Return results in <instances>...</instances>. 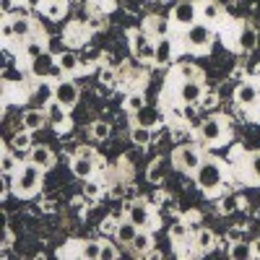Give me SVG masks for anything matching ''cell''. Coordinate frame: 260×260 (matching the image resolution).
<instances>
[{
	"mask_svg": "<svg viewBox=\"0 0 260 260\" xmlns=\"http://www.w3.org/2000/svg\"><path fill=\"white\" fill-rule=\"evenodd\" d=\"M195 182L203 192H216L221 185H224V169L216 159H203V164L195 169Z\"/></svg>",
	"mask_w": 260,
	"mask_h": 260,
	"instance_id": "cell-1",
	"label": "cell"
},
{
	"mask_svg": "<svg viewBox=\"0 0 260 260\" xmlns=\"http://www.w3.org/2000/svg\"><path fill=\"white\" fill-rule=\"evenodd\" d=\"M42 172L45 169H39L37 164L26 161L24 167H21L16 172V177H13V190L16 195H21V198H29V195H34L42 185Z\"/></svg>",
	"mask_w": 260,
	"mask_h": 260,
	"instance_id": "cell-2",
	"label": "cell"
},
{
	"mask_svg": "<svg viewBox=\"0 0 260 260\" xmlns=\"http://www.w3.org/2000/svg\"><path fill=\"white\" fill-rule=\"evenodd\" d=\"M211 26L208 24H203V21H195V24H190L187 26V31H185V45L190 47V50H195V52H201V50H208L211 47Z\"/></svg>",
	"mask_w": 260,
	"mask_h": 260,
	"instance_id": "cell-3",
	"label": "cell"
},
{
	"mask_svg": "<svg viewBox=\"0 0 260 260\" xmlns=\"http://www.w3.org/2000/svg\"><path fill=\"white\" fill-rule=\"evenodd\" d=\"M198 133H201V138H203V143H206V146H219V143L224 141V136H226L224 117L213 115V117L203 120V122H201V127H198Z\"/></svg>",
	"mask_w": 260,
	"mask_h": 260,
	"instance_id": "cell-4",
	"label": "cell"
},
{
	"mask_svg": "<svg viewBox=\"0 0 260 260\" xmlns=\"http://www.w3.org/2000/svg\"><path fill=\"white\" fill-rule=\"evenodd\" d=\"M71 169H73L76 177L89 180V177L94 175V169H96V156H94V151H91V148H78V154H76L73 161H71Z\"/></svg>",
	"mask_w": 260,
	"mask_h": 260,
	"instance_id": "cell-5",
	"label": "cell"
},
{
	"mask_svg": "<svg viewBox=\"0 0 260 260\" xmlns=\"http://www.w3.org/2000/svg\"><path fill=\"white\" fill-rule=\"evenodd\" d=\"M55 68H57V57L52 52H47V50L29 60V73L34 78H52Z\"/></svg>",
	"mask_w": 260,
	"mask_h": 260,
	"instance_id": "cell-6",
	"label": "cell"
},
{
	"mask_svg": "<svg viewBox=\"0 0 260 260\" xmlns=\"http://www.w3.org/2000/svg\"><path fill=\"white\" fill-rule=\"evenodd\" d=\"M175 164H177L180 172L195 175V169L203 164V159H201V154H198V148H187V146H182V148L175 151Z\"/></svg>",
	"mask_w": 260,
	"mask_h": 260,
	"instance_id": "cell-7",
	"label": "cell"
},
{
	"mask_svg": "<svg viewBox=\"0 0 260 260\" xmlns=\"http://www.w3.org/2000/svg\"><path fill=\"white\" fill-rule=\"evenodd\" d=\"M130 45L138 60H151L154 62V52H156V42H151V37L146 31H133L130 34Z\"/></svg>",
	"mask_w": 260,
	"mask_h": 260,
	"instance_id": "cell-8",
	"label": "cell"
},
{
	"mask_svg": "<svg viewBox=\"0 0 260 260\" xmlns=\"http://www.w3.org/2000/svg\"><path fill=\"white\" fill-rule=\"evenodd\" d=\"M78 96H81V91H78V83H73V81H68V78H60L57 83H55V99L62 104V107H76V102H78Z\"/></svg>",
	"mask_w": 260,
	"mask_h": 260,
	"instance_id": "cell-9",
	"label": "cell"
},
{
	"mask_svg": "<svg viewBox=\"0 0 260 260\" xmlns=\"http://www.w3.org/2000/svg\"><path fill=\"white\" fill-rule=\"evenodd\" d=\"M198 21V6L192 3V0H182V3L175 6V11H172V24H177V26H190Z\"/></svg>",
	"mask_w": 260,
	"mask_h": 260,
	"instance_id": "cell-10",
	"label": "cell"
},
{
	"mask_svg": "<svg viewBox=\"0 0 260 260\" xmlns=\"http://www.w3.org/2000/svg\"><path fill=\"white\" fill-rule=\"evenodd\" d=\"M203 99V83L198 78H185L180 83V102L182 104H201Z\"/></svg>",
	"mask_w": 260,
	"mask_h": 260,
	"instance_id": "cell-11",
	"label": "cell"
},
{
	"mask_svg": "<svg viewBox=\"0 0 260 260\" xmlns=\"http://www.w3.org/2000/svg\"><path fill=\"white\" fill-rule=\"evenodd\" d=\"M127 219L133 221L136 226L146 229V226L151 224V208H148V203H146V201H136L133 206L127 208Z\"/></svg>",
	"mask_w": 260,
	"mask_h": 260,
	"instance_id": "cell-12",
	"label": "cell"
},
{
	"mask_svg": "<svg viewBox=\"0 0 260 260\" xmlns=\"http://www.w3.org/2000/svg\"><path fill=\"white\" fill-rule=\"evenodd\" d=\"M257 96H260V89L255 83H250V81L240 83V86H237V91H234V99H237L240 107H252L257 102Z\"/></svg>",
	"mask_w": 260,
	"mask_h": 260,
	"instance_id": "cell-13",
	"label": "cell"
},
{
	"mask_svg": "<svg viewBox=\"0 0 260 260\" xmlns=\"http://www.w3.org/2000/svg\"><path fill=\"white\" fill-rule=\"evenodd\" d=\"M29 161L47 172V169L55 164V156H52V151H50L47 146H31V148H29Z\"/></svg>",
	"mask_w": 260,
	"mask_h": 260,
	"instance_id": "cell-14",
	"label": "cell"
},
{
	"mask_svg": "<svg viewBox=\"0 0 260 260\" xmlns=\"http://www.w3.org/2000/svg\"><path fill=\"white\" fill-rule=\"evenodd\" d=\"M11 18V24H13V34L16 39L21 42H29L31 34H34V24H31V18L29 16H8Z\"/></svg>",
	"mask_w": 260,
	"mask_h": 260,
	"instance_id": "cell-15",
	"label": "cell"
},
{
	"mask_svg": "<svg viewBox=\"0 0 260 260\" xmlns=\"http://www.w3.org/2000/svg\"><path fill=\"white\" fill-rule=\"evenodd\" d=\"M45 122H47V112L45 110H26L24 117H21V127L31 130V133H34V130H42Z\"/></svg>",
	"mask_w": 260,
	"mask_h": 260,
	"instance_id": "cell-16",
	"label": "cell"
},
{
	"mask_svg": "<svg viewBox=\"0 0 260 260\" xmlns=\"http://www.w3.org/2000/svg\"><path fill=\"white\" fill-rule=\"evenodd\" d=\"M141 232V226H136L133 221H120L117 226H115V240L120 242V245H133V240H136V234Z\"/></svg>",
	"mask_w": 260,
	"mask_h": 260,
	"instance_id": "cell-17",
	"label": "cell"
},
{
	"mask_svg": "<svg viewBox=\"0 0 260 260\" xmlns=\"http://www.w3.org/2000/svg\"><path fill=\"white\" fill-rule=\"evenodd\" d=\"M169 62H172V42H169V37H159L156 39V52H154V65L164 68Z\"/></svg>",
	"mask_w": 260,
	"mask_h": 260,
	"instance_id": "cell-18",
	"label": "cell"
},
{
	"mask_svg": "<svg viewBox=\"0 0 260 260\" xmlns=\"http://www.w3.org/2000/svg\"><path fill=\"white\" fill-rule=\"evenodd\" d=\"M45 112H47V120H50L57 130L65 127V112H68V107H62L57 99H52V102L45 107Z\"/></svg>",
	"mask_w": 260,
	"mask_h": 260,
	"instance_id": "cell-19",
	"label": "cell"
},
{
	"mask_svg": "<svg viewBox=\"0 0 260 260\" xmlns=\"http://www.w3.org/2000/svg\"><path fill=\"white\" fill-rule=\"evenodd\" d=\"M31 99H34V102H39L42 107H47V104L55 99V83H47L45 78H42V83H37V89H34Z\"/></svg>",
	"mask_w": 260,
	"mask_h": 260,
	"instance_id": "cell-20",
	"label": "cell"
},
{
	"mask_svg": "<svg viewBox=\"0 0 260 260\" xmlns=\"http://www.w3.org/2000/svg\"><path fill=\"white\" fill-rule=\"evenodd\" d=\"M198 8H201V18L206 21V24H213V21H219V18L224 16L221 6H219V3H213V0H203Z\"/></svg>",
	"mask_w": 260,
	"mask_h": 260,
	"instance_id": "cell-21",
	"label": "cell"
},
{
	"mask_svg": "<svg viewBox=\"0 0 260 260\" xmlns=\"http://www.w3.org/2000/svg\"><path fill=\"white\" fill-rule=\"evenodd\" d=\"M151 247H154V237H151L148 232H143V229L136 234L133 245H130V250H133L136 255H148V252H151Z\"/></svg>",
	"mask_w": 260,
	"mask_h": 260,
	"instance_id": "cell-22",
	"label": "cell"
},
{
	"mask_svg": "<svg viewBox=\"0 0 260 260\" xmlns=\"http://www.w3.org/2000/svg\"><path fill=\"white\" fill-rule=\"evenodd\" d=\"M229 257H234V260H247V257H255V255H252V245H250V242H245V240L232 242V245H229Z\"/></svg>",
	"mask_w": 260,
	"mask_h": 260,
	"instance_id": "cell-23",
	"label": "cell"
},
{
	"mask_svg": "<svg viewBox=\"0 0 260 260\" xmlns=\"http://www.w3.org/2000/svg\"><path fill=\"white\" fill-rule=\"evenodd\" d=\"M164 172H167V159H154L151 161V167H148V172H146V177H148V182H154V185H159L161 180H164Z\"/></svg>",
	"mask_w": 260,
	"mask_h": 260,
	"instance_id": "cell-24",
	"label": "cell"
},
{
	"mask_svg": "<svg viewBox=\"0 0 260 260\" xmlns=\"http://www.w3.org/2000/svg\"><path fill=\"white\" fill-rule=\"evenodd\" d=\"M161 120H159V112L151 110V107H143L141 112H136V125H143V127H156Z\"/></svg>",
	"mask_w": 260,
	"mask_h": 260,
	"instance_id": "cell-25",
	"label": "cell"
},
{
	"mask_svg": "<svg viewBox=\"0 0 260 260\" xmlns=\"http://www.w3.org/2000/svg\"><path fill=\"white\" fill-rule=\"evenodd\" d=\"M57 65L65 73H76L81 68V60H78L76 52H62V55H57Z\"/></svg>",
	"mask_w": 260,
	"mask_h": 260,
	"instance_id": "cell-26",
	"label": "cell"
},
{
	"mask_svg": "<svg viewBox=\"0 0 260 260\" xmlns=\"http://www.w3.org/2000/svg\"><path fill=\"white\" fill-rule=\"evenodd\" d=\"M169 237H172L175 245H182V242H187V237H190V226L185 221H175L169 226Z\"/></svg>",
	"mask_w": 260,
	"mask_h": 260,
	"instance_id": "cell-27",
	"label": "cell"
},
{
	"mask_svg": "<svg viewBox=\"0 0 260 260\" xmlns=\"http://www.w3.org/2000/svg\"><path fill=\"white\" fill-rule=\"evenodd\" d=\"M237 45H240V50H245V52H250V50H255V45H257V31L255 29H242L240 31V39H237Z\"/></svg>",
	"mask_w": 260,
	"mask_h": 260,
	"instance_id": "cell-28",
	"label": "cell"
},
{
	"mask_svg": "<svg viewBox=\"0 0 260 260\" xmlns=\"http://www.w3.org/2000/svg\"><path fill=\"white\" fill-rule=\"evenodd\" d=\"M130 141L136 146H148L151 143V127H143V125H136L130 130Z\"/></svg>",
	"mask_w": 260,
	"mask_h": 260,
	"instance_id": "cell-29",
	"label": "cell"
},
{
	"mask_svg": "<svg viewBox=\"0 0 260 260\" xmlns=\"http://www.w3.org/2000/svg\"><path fill=\"white\" fill-rule=\"evenodd\" d=\"M18 169H21V164L16 161V156L11 154V151H6V154H3V161H0V172H3L6 177H13Z\"/></svg>",
	"mask_w": 260,
	"mask_h": 260,
	"instance_id": "cell-30",
	"label": "cell"
},
{
	"mask_svg": "<svg viewBox=\"0 0 260 260\" xmlns=\"http://www.w3.org/2000/svg\"><path fill=\"white\" fill-rule=\"evenodd\" d=\"M213 242H216V237H213L208 229H201V232H198V237H195V245H198V250H201V252L211 250V247H213Z\"/></svg>",
	"mask_w": 260,
	"mask_h": 260,
	"instance_id": "cell-31",
	"label": "cell"
},
{
	"mask_svg": "<svg viewBox=\"0 0 260 260\" xmlns=\"http://www.w3.org/2000/svg\"><path fill=\"white\" fill-rule=\"evenodd\" d=\"M81 257L102 260V242H83V247H81Z\"/></svg>",
	"mask_w": 260,
	"mask_h": 260,
	"instance_id": "cell-32",
	"label": "cell"
},
{
	"mask_svg": "<svg viewBox=\"0 0 260 260\" xmlns=\"http://www.w3.org/2000/svg\"><path fill=\"white\" fill-rule=\"evenodd\" d=\"M45 13H47L52 21L62 18V16H65V0H50V3L45 6Z\"/></svg>",
	"mask_w": 260,
	"mask_h": 260,
	"instance_id": "cell-33",
	"label": "cell"
},
{
	"mask_svg": "<svg viewBox=\"0 0 260 260\" xmlns=\"http://www.w3.org/2000/svg\"><path fill=\"white\" fill-rule=\"evenodd\" d=\"M24 52H26V57L31 60V57H37V55H42L45 52V37H39V39H29L26 42V47H24Z\"/></svg>",
	"mask_w": 260,
	"mask_h": 260,
	"instance_id": "cell-34",
	"label": "cell"
},
{
	"mask_svg": "<svg viewBox=\"0 0 260 260\" xmlns=\"http://www.w3.org/2000/svg\"><path fill=\"white\" fill-rule=\"evenodd\" d=\"M110 133H112V127L107 125L104 120H99V122L91 125V136H94L96 141H107V138H110Z\"/></svg>",
	"mask_w": 260,
	"mask_h": 260,
	"instance_id": "cell-35",
	"label": "cell"
},
{
	"mask_svg": "<svg viewBox=\"0 0 260 260\" xmlns=\"http://www.w3.org/2000/svg\"><path fill=\"white\" fill-rule=\"evenodd\" d=\"M125 107H127V110L130 112H141L143 110V107H146V99H143V94H130L127 99H125Z\"/></svg>",
	"mask_w": 260,
	"mask_h": 260,
	"instance_id": "cell-36",
	"label": "cell"
},
{
	"mask_svg": "<svg viewBox=\"0 0 260 260\" xmlns=\"http://www.w3.org/2000/svg\"><path fill=\"white\" fill-rule=\"evenodd\" d=\"M247 172H250V177L260 185V151H257V154H252V156L247 159Z\"/></svg>",
	"mask_w": 260,
	"mask_h": 260,
	"instance_id": "cell-37",
	"label": "cell"
},
{
	"mask_svg": "<svg viewBox=\"0 0 260 260\" xmlns=\"http://www.w3.org/2000/svg\"><path fill=\"white\" fill-rule=\"evenodd\" d=\"M83 192H86V198H99L102 195V185L99 182H91V177L83 182Z\"/></svg>",
	"mask_w": 260,
	"mask_h": 260,
	"instance_id": "cell-38",
	"label": "cell"
},
{
	"mask_svg": "<svg viewBox=\"0 0 260 260\" xmlns=\"http://www.w3.org/2000/svg\"><path fill=\"white\" fill-rule=\"evenodd\" d=\"M167 31H169V18H167V16L154 18V34H156V37H167Z\"/></svg>",
	"mask_w": 260,
	"mask_h": 260,
	"instance_id": "cell-39",
	"label": "cell"
},
{
	"mask_svg": "<svg viewBox=\"0 0 260 260\" xmlns=\"http://www.w3.org/2000/svg\"><path fill=\"white\" fill-rule=\"evenodd\" d=\"M31 130H24V133H16V138H13V146L16 148H31Z\"/></svg>",
	"mask_w": 260,
	"mask_h": 260,
	"instance_id": "cell-40",
	"label": "cell"
},
{
	"mask_svg": "<svg viewBox=\"0 0 260 260\" xmlns=\"http://www.w3.org/2000/svg\"><path fill=\"white\" fill-rule=\"evenodd\" d=\"M120 252L115 250V245H110V242H102V260H115Z\"/></svg>",
	"mask_w": 260,
	"mask_h": 260,
	"instance_id": "cell-41",
	"label": "cell"
},
{
	"mask_svg": "<svg viewBox=\"0 0 260 260\" xmlns=\"http://www.w3.org/2000/svg\"><path fill=\"white\" fill-rule=\"evenodd\" d=\"M0 31H3V39H6V42H13V39H16V34H13V24H11V18H6V21H3V26H0Z\"/></svg>",
	"mask_w": 260,
	"mask_h": 260,
	"instance_id": "cell-42",
	"label": "cell"
},
{
	"mask_svg": "<svg viewBox=\"0 0 260 260\" xmlns=\"http://www.w3.org/2000/svg\"><path fill=\"white\" fill-rule=\"evenodd\" d=\"M240 203H242L240 198H226V201L221 203V211H224V213H232V211L240 208Z\"/></svg>",
	"mask_w": 260,
	"mask_h": 260,
	"instance_id": "cell-43",
	"label": "cell"
},
{
	"mask_svg": "<svg viewBox=\"0 0 260 260\" xmlns=\"http://www.w3.org/2000/svg\"><path fill=\"white\" fill-rule=\"evenodd\" d=\"M102 26H107V18H104V13H96L94 18H89V29H102Z\"/></svg>",
	"mask_w": 260,
	"mask_h": 260,
	"instance_id": "cell-44",
	"label": "cell"
},
{
	"mask_svg": "<svg viewBox=\"0 0 260 260\" xmlns=\"http://www.w3.org/2000/svg\"><path fill=\"white\" fill-rule=\"evenodd\" d=\"M99 78H102V83H115V71L112 68H102Z\"/></svg>",
	"mask_w": 260,
	"mask_h": 260,
	"instance_id": "cell-45",
	"label": "cell"
},
{
	"mask_svg": "<svg viewBox=\"0 0 260 260\" xmlns=\"http://www.w3.org/2000/svg\"><path fill=\"white\" fill-rule=\"evenodd\" d=\"M0 11H3L6 16H11V11H13V0H0Z\"/></svg>",
	"mask_w": 260,
	"mask_h": 260,
	"instance_id": "cell-46",
	"label": "cell"
},
{
	"mask_svg": "<svg viewBox=\"0 0 260 260\" xmlns=\"http://www.w3.org/2000/svg\"><path fill=\"white\" fill-rule=\"evenodd\" d=\"M24 6L29 11H37V8H42V0H24Z\"/></svg>",
	"mask_w": 260,
	"mask_h": 260,
	"instance_id": "cell-47",
	"label": "cell"
},
{
	"mask_svg": "<svg viewBox=\"0 0 260 260\" xmlns=\"http://www.w3.org/2000/svg\"><path fill=\"white\" fill-rule=\"evenodd\" d=\"M240 237H242V232H240V229H232V232H229V240H232V242H237Z\"/></svg>",
	"mask_w": 260,
	"mask_h": 260,
	"instance_id": "cell-48",
	"label": "cell"
},
{
	"mask_svg": "<svg viewBox=\"0 0 260 260\" xmlns=\"http://www.w3.org/2000/svg\"><path fill=\"white\" fill-rule=\"evenodd\" d=\"M252 255H255V257H260V240H255V242H252Z\"/></svg>",
	"mask_w": 260,
	"mask_h": 260,
	"instance_id": "cell-49",
	"label": "cell"
},
{
	"mask_svg": "<svg viewBox=\"0 0 260 260\" xmlns=\"http://www.w3.org/2000/svg\"><path fill=\"white\" fill-rule=\"evenodd\" d=\"M255 122H260V107H257V112H255Z\"/></svg>",
	"mask_w": 260,
	"mask_h": 260,
	"instance_id": "cell-50",
	"label": "cell"
},
{
	"mask_svg": "<svg viewBox=\"0 0 260 260\" xmlns=\"http://www.w3.org/2000/svg\"><path fill=\"white\" fill-rule=\"evenodd\" d=\"M154 3H169V0H154Z\"/></svg>",
	"mask_w": 260,
	"mask_h": 260,
	"instance_id": "cell-51",
	"label": "cell"
},
{
	"mask_svg": "<svg viewBox=\"0 0 260 260\" xmlns=\"http://www.w3.org/2000/svg\"><path fill=\"white\" fill-rule=\"evenodd\" d=\"M257 76H260V65H257Z\"/></svg>",
	"mask_w": 260,
	"mask_h": 260,
	"instance_id": "cell-52",
	"label": "cell"
}]
</instances>
